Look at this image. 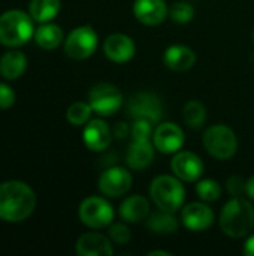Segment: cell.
Wrapping results in <instances>:
<instances>
[{
    "mask_svg": "<svg viewBox=\"0 0 254 256\" xmlns=\"http://www.w3.org/2000/svg\"><path fill=\"white\" fill-rule=\"evenodd\" d=\"M36 207L33 189L16 180L0 183V219L4 222H22Z\"/></svg>",
    "mask_w": 254,
    "mask_h": 256,
    "instance_id": "cell-1",
    "label": "cell"
},
{
    "mask_svg": "<svg viewBox=\"0 0 254 256\" xmlns=\"http://www.w3.org/2000/svg\"><path fill=\"white\" fill-rule=\"evenodd\" d=\"M220 228L232 238L250 236L254 228V207L243 196H234L220 213Z\"/></svg>",
    "mask_w": 254,
    "mask_h": 256,
    "instance_id": "cell-2",
    "label": "cell"
},
{
    "mask_svg": "<svg viewBox=\"0 0 254 256\" xmlns=\"http://www.w3.org/2000/svg\"><path fill=\"white\" fill-rule=\"evenodd\" d=\"M150 196L157 208L177 213L184 204L186 189L177 176H159L151 182Z\"/></svg>",
    "mask_w": 254,
    "mask_h": 256,
    "instance_id": "cell-3",
    "label": "cell"
},
{
    "mask_svg": "<svg viewBox=\"0 0 254 256\" xmlns=\"http://www.w3.org/2000/svg\"><path fill=\"white\" fill-rule=\"evenodd\" d=\"M33 32V21L25 12L13 9L0 15V44L6 46L24 45Z\"/></svg>",
    "mask_w": 254,
    "mask_h": 256,
    "instance_id": "cell-4",
    "label": "cell"
},
{
    "mask_svg": "<svg viewBox=\"0 0 254 256\" xmlns=\"http://www.w3.org/2000/svg\"><path fill=\"white\" fill-rule=\"evenodd\" d=\"M204 146L213 158L226 160L235 156L238 150V138L229 126L222 123L213 124L204 134Z\"/></svg>",
    "mask_w": 254,
    "mask_h": 256,
    "instance_id": "cell-5",
    "label": "cell"
},
{
    "mask_svg": "<svg viewBox=\"0 0 254 256\" xmlns=\"http://www.w3.org/2000/svg\"><path fill=\"white\" fill-rule=\"evenodd\" d=\"M126 111L132 122L147 120L157 124L163 117V102L160 96L153 92H138L129 99Z\"/></svg>",
    "mask_w": 254,
    "mask_h": 256,
    "instance_id": "cell-6",
    "label": "cell"
},
{
    "mask_svg": "<svg viewBox=\"0 0 254 256\" xmlns=\"http://www.w3.org/2000/svg\"><path fill=\"white\" fill-rule=\"evenodd\" d=\"M81 222L91 230H102L112 224L114 208L102 196H88L85 198L78 210Z\"/></svg>",
    "mask_w": 254,
    "mask_h": 256,
    "instance_id": "cell-7",
    "label": "cell"
},
{
    "mask_svg": "<svg viewBox=\"0 0 254 256\" xmlns=\"http://www.w3.org/2000/svg\"><path fill=\"white\" fill-rule=\"evenodd\" d=\"M97 33L91 26L73 28L64 40V52L73 60H85L91 57L97 48Z\"/></svg>",
    "mask_w": 254,
    "mask_h": 256,
    "instance_id": "cell-8",
    "label": "cell"
},
{
    "mask_svg": "<svg viewBox=\"0 0 254 256\" xmlns=\"http://www.w3.org/2000/svg\"><path fill=\"white\" fill-rule=\"evenodd\" d=\"M88 104L97 116L109 117L121 108L123 94L114 84L100 82L90 90Z\"/></svg>",
    "mask_w": 254,
    "mask_h": 256,
    "instance_id": "cell-9",
    "label": "cell"
},
{
    "mask_svg": "<svg viewBox=\"0 0 254 256\" xmlns=\"http://www.w3.org/2000/svg\"><path fill=\"white\" fill-rule=\"evenodd\" d=\"M133 183L129 170L123 166H112L102 172L99 178V190L108 198H120L126 195Z\"/></svg>",
    "mask_w": 254,
    "mask_h": 256,
    "instance_id": "cell-10",
    "label": "cell"
},
{
    "mask_svg": "<svg viewBox=\"0 0 254 256\" xmlns=\"http://www.w3.org/2000/svg\"><path fill=\"white\" fill-rule=\"evenodd\" d=\"M153 144L163 154H175L184 146V132L174 122L160 123L153 132Z\"/></svg>",
    "mask_w": 254,
    "mask_h": 256,
    "instance_id": "cell-11",
    "label": "cell"
},
{
    "mask_svg": "<svg viewBox=\"0 0 254 256\" xmlns=\"http://www.w3.org/2000/svg\"><path fill=\"white\" fill-rule=\"evenodd\" d=\"M171 170L181 182L193 183L202 177L205 166L198 154L192 152L180 150L178 153H175L174 159L171 160Z\"/></svg>",
    "mask_w": 254,
    "mask_h": 256,
    "instance_id": "cell-12",
    "label": "cell"
},
{
    "mask_svg": "<svg viewBox=\"0 0 254 256\" xmlns=\"http://www.w3.org/2000/svg\"><path fill=\"white\" fill-rule=\"evenodd\" d=\"M214 212L210 206L204 202H192L186 206L181 212L183 225L195 232L205 231L214 224Z\"/></svg>",
    "mask_w": 254,
    "mask_h": 256,
    "instance_id": "cell-13",
    "label": "cell"
},
{
    "mask_svg": "<svg viewBox=\"0 0 254 256\" xmlns=\"http://www.w3.org/2000/svg\"><path fill=\"white\" fill-rule=\"evenodd\" d=\"M103 52L114 63H127L133 58L136 46L130 36L124 33H114L105 39Z\"/></svg>",
    "mask_w": 254,
    "mask_h": 256,
    "instance_id": "cell-14",
    "label": "cell"
},
{
    "mask_svg": "<svg viewBox=\"0 0 254 256\" xmlns=\"http://www.w3.org/2000/svg\"><path fill=\"white\" fill-rule=\"evenodd\" d=\"M169 8L165 0H135L133 15L145 26H157L166 20Z\"/></svg>",
    "mask_w": 254,
    "mask_h": 256,
    "instance_id": "cell-15",
    "label": "cell"
},
{
    "mask_svg": "<svg viewBox=\"0 0 254 256\" xmlns=\"http://www.w3.org/2000/svg\"><path fill=\"white\" fill-rule=\"evenodd\" d=\"M84 144L91 152H103L112 141V130L103 120H91L85 124L82 132Z\"/></svg>",
    "mask_w": 254,
    "mask_h": 256,
    "instance_id": "cell-16",
    "label": "cell"
},
{
    "mask_svg": "<svg viewBox=\"0 0 254 256\" xmlns=\"http://www.w3.org/2000/svg\"><path fill=\"white\" fill-rule=\"evenodd\" d=\"M156 154V147L153 144V140H132V144L127 148L126 153V162L129 168L141 171L148 168Z\"/></svg>",
    "mask_w": 254,
    "mask_h": 256,
    "instance_id": "cell-17",
    "label": "cell"
},
{
    "mask_svg": "<svg viewBox=\"0 0 254 256\" xmlns=\"http://www.w3.org/2000/svg\"><path fill=\"white\" fill-rule=\"evenodd\" d=\"M76 254L79 256H111L114 255V248L103 234L87 232L78 238Z\"/></svg>",
    "mask_w": 254,
    "mask_h": 256,
    "instance_id": "cell-18",
    "label": "cell"
},
{
    "mask_svg": "<svg viewBox=\"0 0 254 256\" xmlns=\"http://www.w3.org/2000/svg\"><path fill=\"white\" fill-rule=\"evenodd\" d=\"M163 62H165L166 68H169L174 72H186L195 66L196 52L187 45L175 44V45H171L166 48Z\"/></svg>",
    "mask_w": 254,
    "mask_h": 256,
    "instance_id": "cell-19",
    "label": "cell"
},
{
    "mask_svg": "<svg viewBox=\"0 0 254 256\" xmlns=\"http://www.w3.org/2000/svg\"><path fill=\"white\" fill-rule=\"evenodd\" d=\"M118 214L127 224H139L142 220H147V218L150 216V202L142 195L127 196L120 204Z\"/></svg>",
    "mask_w": 254,
    "mask_h": 256,
    "instance_id": "cell-20",
    "label": "cell"
},
{
    "mask_svg": "<svg viewBox=\"0 0 254 256\" xmlns=\"http://www.w3.org/2000/svg\"><path fill=\"white\" fill-rule=\"evenodd\" d=\"M145 222H147V228L151 232L160 236H169L178 230V219L175 218V214L160 208L154 213H150Z\"/></svg>",
    "mask_w": 254,
    "mask_h": 256,
    "instance_id": "cell-21",
    "label": "cell"
},
{
    "mask_svg": "<svg viewBox=\"0 0 254 256\" xmlns=\"http://www.w3.org/2000/svg\"><path fill=\"white\" fill-rule=\"evenodd\" d=\"M27 68V58L19 51H7L0 58V74L6 80H16L19 78Z\"/></svg>",
    "mask_w": 254,
    "mask_h": 256,
    "instance_id": "cell-22",
    "label": "cell"
},
{
    "mask_svg": "<svg viewBox=\"0 0 254 256\" xmlns=\"http://www.w3.org/2000/svg\"><path fill=\"white\" fill-rule=\"evenodd\" d=\"M60 0H31L28 6L30 16L37 22H48L60 12Z\"/></svg>",
    "mask_w": 254,
    "mask_h": 256,
    "instance_id": "cell-23",
    "label": "cell"
},
{
    "mask_svg": "<svg viewBox=\"0 0 254 256\" xmlns=\"http://www.w3.org/2000/svg\"><path fill=\"white\" fill-rule=\"evenodd\" d=\"M34 40L43 50H54L63 40V30L57 24H43L34 32Z\"/></svg>",
    "mask_w": 254,
    "mask_h": 256,
    "instance_id": "cell-24",
    "label": "cell"
},
{
    "mask_svg": "<svg viewBox=\"0 0 254 256\" xmlns=\"http://www.w3.org/2000/svg\"><path fill=\"white\" fill-rule=\"evenodd\" d=\"M183 120L192 129H201L207 120V108L201 100H189L183 108Z\"/></svg>",
    "mask_w": 254,
    "mask_h": 256,
    "instance_id": "cell-25",
    "label": "cell"
},
{
    "mask_svg": "<svg viewBox=\"0 0 254 256\" xmlns=\"http://www.w3.org/2000/svg\"><path fill=\"white\" fill-rule=\"evenodd\" d=\"M91 106L87 102H73L66 112V118L73 126H82L90 122L91 117Z\"/></svg>",
    "mask_w": 254,
    "mask_h": 256,
    "instance_id": "cell-26",
    "label": "cell"
},
{
    "mask_svg": "<svg viewBox=\"0 0 254 256\" xmlns=\"http://www.w3.org/2000/svg\"><path fill=\"white\" fill-rule=\"evenodd\" d=\"M196 194L202 201L214 202V201L220 200V196H222V186L219 184V182H216L213 178L199 180L196 184Z\"/></svg>",
    "mask_w": 254,
    "mask_h": 256,
    "instance_id": "cell-27",
    "label": "cell"
},
{
    "mask_svg": "<svg viewBox=\"0 0 254 256\" xmlns=\"http://www.w3.org/2000/svg\"><path fill=\"white\" fill-rule=\"evenodd\" d=\"M169 16L178 24L190 22L195 16V8L187 2H175L169 8Z\"/></svg>",
    "mask_w": 254,
    "mask_h": 256,
    "instance_id": "cell-28",
    "label": "cell"
},
{
    "mask_svg": "<svg viewBox=\"0 0 254 256\" xmlns=\"http://www.w3.org/2000/svg\"><path fill=\"white\" fill-rule=\"evenodd\" d=\"M154 124L147 120H133L130 124V136L132 140H151L154 132Z\"/></svg>",
    "mask_w": 254,
    "mask_h": 256,
    "instance_id": "cell-29",
    "label": "cell"
},
{
    "mask_svg": "<svg viewBox=\"0 0 254 256\" xmlns=\"http://www.w3.org/2000/svg\"><path fill=\"white\" fill-rule=\"evenodd\" d=\"M109 238L115 243V244H127L132 238V234H130V230L127 228L126 224H111L109 225Z\"/></svg>",
    "mask_w": 254,
    "mask_h": 256,
    "instance_id": "cell-30",
    "label": "cell"
},
{
    "mask_svg": "<svg viewBox=\"0 0 254 256\" xmlns=\"http://www.w3.org/2000/svg\"><path fill=\"white\" fill-rule=\"evenodd\" d=\"M246 184H247V182H244V178L240 176H232L226 182L228 192L232 196H241L243 194H246Z\"/></svg>",
    "mask_w": 254,
    "mask_h": 256,
    "instance_id": "cell-31",
    "label": "cell"
},
{
    "mask_svg": "<svg viewBox=\"0 0 254 256\" xmlns=\"http://www.w3.org/2000/svg\"><path fill=\"white\" fill-rule=\"evenodd\" d=\"M15 102V92L7 84L0 82V110H7Z\"/></svg>",
    "mask_w": 254,
    "mask_h": 256,
    "instance_id": "cell-32",
    "label": "cell"
},
{
    "mask_svg": "<svg viewBox=\"0 0 254 256\" xmlns=\"http://www.w3.org/2000/svg\"><path fill=\"white\" fill-rule=\"evenodd\" d=\"M130 134V126L127 123H117L115 129H114V135L117 138H126Z\"/></svg>",
    "mask_w": 254,
    "mask_h": 256,
    "instance_id": "cell-33",
    "label": "cell"
},
{
    "mask_svg": "<svg viewBox=\"0 0 254 256\" xmlns=\"http://www.w3.org/2000/svg\"><path fill=\"white\" fill-rule=\"evenodd\" d=\"M244 254L247 256H254V234L249 237V240L244 244Z\"/></svg>",
    "mask_w": 254,
    "mask_h": 256,
    "instance_id": "cell-34",
    "label": "cell"
},
{
    "mask_svg": "<svg viewBox=\"0 0 254 256\" xmlns=\"http://www.w3.org/2000/svg\"><path fill=\"white\" fill-rule=\"evenodd\" d=\"M246 194H247L252 200H254V176L247 180V184H246Z\"/></svg>",
    "mask_w": 254,
    "mask_h": 256,
    "instance_id": "cell-35",
    "label": "cell"
},
{
    "mask_svg": "<svg viewBox=\"0 0 254 256\" xmlns=\"http://www.w3.org/2000/svg\"><path fill=\"white\" fill-rule=\"evenodd\" d=\"M157 255L172 256V254H169V252H163V250H153V252H150V254H148V256H157Z\"/></svg>",
    "mask_w": 254,
    "mask_h": 256,
    "instance_id": "cell-36",
    "label": "cell"
},
{
    "mask_svg": "<svg viewBox=\"0 0 254 256\" xmlns=\"http://www.w3.org/2000/svg\"><path fill=\"white\" fill-rule=\"evenodd\" d=\"M252 38H253V42H254V28H253V33H252Z\"/></svg>",
    "mask_w": 254,
    "mask_h": 256,
    "instance_id": "cell-37",
    "label": "cell"
}]
</instances>
